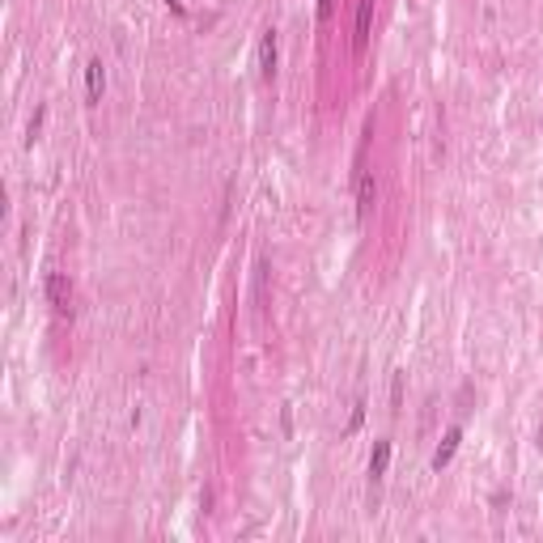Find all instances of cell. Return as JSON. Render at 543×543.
I'll return each instance as SVG.
<instances>
[{
	"instance_id": "1",
	"label": "cell",
	"mask_w": 543,
	"mask_h": 543,
	"mask_svg": "<svg viewBox=\"0 0 543 543\" xmlns=\"http://www.w3.org/2000/svg\"><path fill=\"white\" fill-rule=\"evenodd\" d=\"M47 301L55 305L60 314H68V301H73V293H68V281H64V272H51V276H47Z\"/></svg>"
},
{
	"instance_id": "2",
	"label": "cell",
	"mask_w": 543,
	"mask_h": 543,
	"mask_svg": "<svg viewBox=\"0 0 543 543\" xmlns=\"http://www.w3.org/2000/svg\"><path fill=\"white\" fill-rule=\"evenodd\" d=\"M259 68H263V81H272V73H276V30H263V43H259Z\"/></svg>"
},
{
	"instance_id": "3",
	"label": "cell",
	"mask_w": 543,
	"mask_h": 543,
	"mask_svg": "<svg viewBox=\"0 0 543 543\" xmlns=\"http://www.w3.org/2000/svg\"><path fill=\"white\" fill-rule=\"evenodd\" d=\"M369 21H373V0H361L357 30H353V47H357V51H365V43H369Z\"/></svg>"
},
{
	"instance_id": "4",
	"label": "cell",
	"mask_w": 543,
	"mask_h": 543,
	"mask_svg": "<svg viewBox=\"0 0 543 543\" xmlns=\"http://www.w3.org/2000/svg\"><path fill=\"white\" fill-rule=\"evenodd\" d=\"M459 441H463V429H446V437H441V446H437V454H433V467L441 471L450 459H454V450H459Z\"/></svg>"
},
{
	"instance_id": "5",
	"label": "cell",
	"mask_w": 543,
	"mask_h": 543,
	"mask_svg": "<svg viewBox=\"0 0 543 543\" xmlns=\"http://www.w3.org/2000/svg\"><path fill=\"white\" fill-rule=\"evenodd\" d=\"M373 195H378V187H373V175H361L357 183V217H365L373 208Z\"/></svg>"
},
{
	"instance_id": "6",
	"label": "cell",
	"mask_w": 543,
	"mask_h": 543,
	"mask_svg": "<svg viewBox=\"0 0 543 543\" xmlns=\"http://www.w3.org/2000/svg\"><path fill=\"white\" fill-rule=\"evenodd\" d=\"M386 463H391V441H378L373 454H369V475H373V480H382V475H386Z\"/></svg>"
},
{
	"instance_id": "7",
	"label": "cell",
	"mask_w": 543,
	"mask_h": 543,
	"mask_svg": "<svg viewBox=\"0 0 543 543\" xmlns=\"http://www.w3.org/2000/svg\"><path fill=\"white\" fill-rule=\"evenodd\" d=\"M85 81H89V102H102V85H107V77H102V60L85 64Z\"/></svg>"
},
{
	"instance_id": "8",
	"label": "cell",
	"mask_w": 543,
	"mask_h": 543,
	"mask_svg": "<svg viewBox=\"0 0 543 543\" xmlns=\"http://www.w3.org/2000/svg\"><path fill=\"white\" fill-rule=\"evenodd\" d=\"M331 9H335V0H319V21H327V17H331Z\"/></svg>"
}]
</instances>
